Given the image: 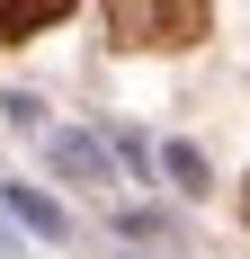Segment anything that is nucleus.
<instances>
[{
  "label": "nucleus",
  "mask_w": 250,
  "mask_h": 259,
  "mask_svg": "<svg viewBox=\"0 0 250 259\" xmlns=\"http://www.w3.org/2000/svg\"><path fill=\"white\" fill-rule=\"evenodd\" d=\"M54 161H63V170H80V179H107L99 143H80V134H54Z\"/></svg>",
  "instance_id": "7ed1b4c3"
},
{
  "label": "nucleus",
  "mask_w": 250,
  "mask_h": 259,
  "mask_svg": "<svg viewBox=\"0 0 250 259\" xmlns=\"http://www.w3.org/2000/svg\"><path fill=\"white\" fill-rule=\"evenodd\" d=\"M170 179H179V188H205V161L188 152V143H179V152H170Z\"/></svg>",
  "instance_id": "39448f33"
},
{
  "label": "nucleus",
  "mask_w": 250,
  "mask_h": 259,
  "mask_svg": "<svg viewBox=\"0 0 250 259\" xmlns=\"http://www.w3.org/2000/svg\"><path fill=\"white\" fill-rule=\"evenodd\" d=\"M205 9H215V0H107V27H116V45L179 54V45L205 36Z\"/></svg>",
  "instance_id": "f257e3e1"
},
{
  "label": "nucleus",
  "mask_w": 250,
  "mask_h": 259,
  "mask_svg": "<svg viewBox=\"0 0 250 259\" xmlns=\"http://www.w3.org/2000/svg\"><path fill=\"white\" fill-rule=\"evenodd\" d=\"M241 214H250V179H241Z\"/></svg>",
  "instance_id": "423d86ee"
},
{
  "label": "nucleus",
  "mask_w": 250,
  "mask_h": 259,
  "mask_svg": "<svg viewBox=\"0 0 250 259\" xmlns=\"http://www.w3.org/2000/svg\"><path fill=\"white\" fill-rule=\"evenodd\" d=\"M54 18H72V0H0V45H27Z\"/></svg>",
  "instance_id": "f03ea898"
},
{
  "label": "nucleus",
  "mask_w": 250,
  "mask_h": 259,
  "mask_svg": "<svg viewBox=\"0 0 250 259\" xmlns=\"http://www.w3.org/2000/svg\"><path fill=\"white\" fill-rule=\"evenodd\" d=\"M9 206H18V214H27V224H36V233H63V214H54V206H45V197H27V188H9Z\"/></svg>",
  "instance_id": "20e7f679"
}]
</instances>
